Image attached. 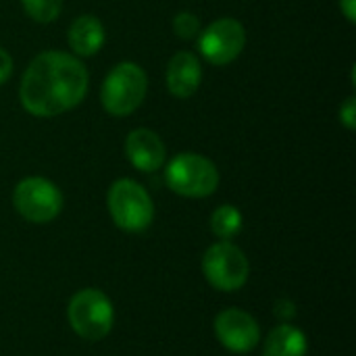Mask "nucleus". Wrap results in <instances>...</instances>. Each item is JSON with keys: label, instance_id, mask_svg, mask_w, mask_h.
Listing matches in <instances>:
<instances>
[{"label": "nucleus", "instance_id": "nucleus-1", "mask_svg": "<svg viewBox=\"0 0 356 356\" xmlns=\"http://www.w3.org/2000/svg\"><path fill=\"white\" fill-rule=\"evenodd\" d=\"M88 81V69L79 58L46 50L27 65L19 86V100L33 117H56L86 98Z\"/></svg>", "mask_w": 356, "mask_h": 356}, {"label": "nucleus", "instance_id": "nucleus-2", "mask_svg": "<svg viewBox=\"0 0 356 356\" xmlns=\"http://www.w3.org/2000/svg\"><path fill=\"white\" fill-rule=\"evenodd\" d=\"M71 330L86 342L104 340L115 325V309L111 298L98 288H83L75 292L67 307Z\"/></svg>", "mask_w": 356, "mask_h": 356}, {"label": "nucleus", "instance_id": "nucleus-3", "mask_svg": "<svg viewBox=\"0 0 356 356\" xmlns=\"http://www.w3.org/2000/svg\"><path fill=\"white\" fill-rule=\"evenodd\" d=\"M148 77L136 63H119L104 77L100 88L102 108L113 117H127L140 108L146 98Z\"/></svg>", "mask_w": 356, "mask_h": 356}, {"label": "nucleus", "instance_id": "nucleus-4", "mask_svg": "<svg viewBox=\"0 0 356 356\" xmlns=\"http://www.w3.org/2000/svg\"><path fill=\"white\" fill-rule=\"evenodd\" d=\"M106 207L115 225L129 234H140L154 219V202L144 186L136 179H117L106 194Z\"/></svg>", "mask_w": 356, "mask_h": 356}, {"label": "nucleus", "instance_id": "nucleus-5", "mask_svg": "<svg viewBox=\"0 0 356 356\" xmlns=\"http://www.w3.org/2000/svg\"><path fill=\"white\" fill-rule=\"evenodd\" d=\"M169 190L184 198H207L219 188V169L215 163L196 152H181L165 169Z\"/></svg>", "mask_w": 356, "mask_h": 356}, {"label": "nucleus", "instance_id": "nucleus-6", "mask_svg": "<svg viewBox=\"0 0 356 356\" xmlns=\"http://www.w3.org/2000/svg\"><path fill=\"white\" fill-rule=\"evenodd\" d=\"M202 275L215 290L236 292L246 286L250 263L240 246L221 240L202 254Z\"/></svg>", "mask_w": 356, "mask_h": 356}, {"label": "nucleus", "instance_id": "nucleus-7", "mask_svg": "<svg viewBox=\"0 0 356 356\" xmlns=\"http://www.w3.org/2000/svg\"><path fill=\"white\" fill-rule=\"evenodd\" d=\"M15 211L29 223H50L63 211L60 190L46 177H25L13 192Z\"/></svg>", "mask_w": 356, "mask_h": 356}, {"label": "nucleus", "instance_id": "nucleus-8", "mask_svg": "<svg viewBox=\"0 0 356 356\" xmlns=\"http://www.w3.org/2000/svg\"><path fill=\"white\" fill-rule=\"evenodd\" d=\"M246 46V29L238 19L223 17L213 21L198 38V50L207 63L223 67L234 63Z\"/></svg>", "mask_w": 356, "mask_h": 356}, {"label": "nucleus", "instance_id": "nucleus-9", "mask_svg": "<svg viewBox=\"0 0 356 356\" xmlns=\"http://www.w3.org/2000/svg\"><path fill=\"white\" fill-rule=\"evenodd\" d=\"M215 336L229 353L246 355L259 346L261 327L250 313L242 309H225L215 317Z\"/></svg>", "mask_w": 356, "mask_h": 356}, {"label": "nucleus", "instance_id": "nucleus-10", "mask_svg": "<svg viewBox=\"0 0 356 356\" xmlns=\"http://www.w3.org/2000/svg\"><path fill=\"white\" fill-rule=\"evenodd\" d=\"M125 154L129 163L144 173H154L165 165V144L152 129L138 127L125 138Z\"/></svg>", "mask_w": 356, "mask_h": 356}, {"label": "nucleus", "instance_id": "nucleus-11", "mask_svg": "<svg viewBox=\"0 0 356 356\" xmlns=\"http://www.w3.org/2000/svg\"><path fill=\"white\" fill-rule=\"evenodd\" d=\"M202 81V65L194 52H177L167 65V90L175 98H190Z\"/></svg>", "mask_w": 356, "mask_h": 356}, {"label": "nucleus", "instance_id": "nucleus-12", "mask_svg": "<svg viewBox=\"0 0 356 356\" xmlns=\"http://www.w3.org/2000/svg\"><path fill=\"white\" fill-rule=\"evenodd\" d=\"M104 25L94 15L77 17L69 27V46L77 56H94L104 44Z\"/></svg>", "mask_w": 356, "mask_h": 356}, {"label": "nucleus", "instance_id": "nucleus-13", "mask_svg": "<svg viewBox=\"0 0 356 356\" xmlns=\"http://www.w3.org/2000/svg\"><path fill=\"white\" fill-rule=\"evenodd\" d=\"M309 338L302 330L290 323H282L269 332L263 342V356H307Z\"/></svg>", "mask_w": 356, "mask_h": 356}, {"label": "nucleus", "instance_id": "nucleus-14", "mask_svg": "<svg viewBox=\"0 0 356 356\" xmlns=\"http://www.w3.org/2000/svg\"><path fill=\"white\" fill-rule=\"evenodd\" d=\"M242 223H244L242 213L234 204H221L211 215V232L225 242L242 232Z\"/></svg>", "mask_w": 356, "mask_h": 356}, {"label": "nucleus", "instance_id": "nucleus-15", "mask_svg": "<svg viewBox=\"0 0 356 356\" xmlns=\"http://www.w3.org/2000/svg\"><path fill=\"white\" fill-rule=\"evenodd\" d=\"M21 4L35 23H52L63 8V0H21Z\"/></svg>", "mask_w": 356, "mask_h": 356}, {"label": "nucleus", "instance_id": "nucleus-16", "mask_svg": "<svg viewBox=\"0 0 356 356\" xmlns=\"http://www.w3.org/2000/svg\"><path fill=\"white\" fill-rule=\"evenodd\" d=\"M173 31L181 38V40H192L200 33V19L194 13H179L173 19Z\"/></svg>", "mask_w": 356, "mask_h": 356}, {"label": "nucleus", "instance_id": "nucleus-17", "mask_svg": "<svg viewBox=\"0 0 356 356\" xmlns=\"http://www.w3.org/2000/svg\"><path fill=\"white\" fill-rule=\"evenodd\" d=\"M340 121L346 129H355L356 127V98L355 96H348L344 100V104L340 106Z\"/></svg>", "mask_w": 356, "mask_h": 356}, {"label": "nucleus", "instance_id": "nucleus-18", "mask_svg": "<svg viewBox=\"0 0 356 356\" xmlns=\"http://www.w3.org/2000/svg\"><path fill=\"white\" fill-rule=\"evenodd\" d=\"M275 315H277L284 323H290V319H294V315H296L294 302H290V300H280V302L275 305Z\"/></svg>", "mask_w": 356, "mask_h": 356}, {"label": "nucleus", "instance_id": "nucleus-19", "mask_svg": "<svg viewBox=\"0 0 356 356\" xmlns=\"http://www.w3.org/2000/svg\"><path fill=\"white\" fill-rule=\"evenodd\" d=\"M10 73H13V58L4 48H0V86L10 77Z\"/></svg>", "mask_w": 356, "mask_h": 356}, {"label": "nucleus", "instance_id": "nucleus-20", "mask_svg": "<svg viewBox=\"0 0 356 356\" xmlns=\"http://www.w3.org/2000/svg\"><path fill=\"white\" fill-rule=\"evenodd\" d=\"M340 8L344 13V17L355 23L356 21V0H340Z\"/></svg>", "mask_w": 356, "mask_h": 356}]
</instances>
